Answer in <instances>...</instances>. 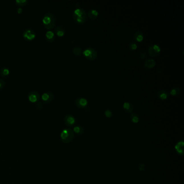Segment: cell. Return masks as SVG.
<instances>
[{"instance_id":"obj_5","label":"cell","mask_w":184,"mask_h":184,"mask_svg":"<svg viewBox=\"0 0 184 184\" xmlns=\"http://www.w3.org/2000/svg\"><path fill=\"white\" fill-rule=\"evenodd\" d=\"M161 48L157 44H153L148 48V54L151 57L159 56L161 52Z\"/></svg>"},{"instance_id":"obj_25","label":"cell","mask_w":184,"mask_h":184,"mask_svg":"<svg viewBox=\"0 0 184 184\" xmlns=\"http://www.w3.org/2000/svg\"><path fill=\"white\" fill-rule=\"evenodd\" d=\"M128 48L131 51H135L138 48V45L135 42H131L128 45Z\"/></svg>"},{"instance_id":"obj_28","label":"cell","mask_w":184,"mask_h":184,"mask_svg":"<svg viewBox=\"0 0 184 184\" xmlns=\"http://www.w3.org/2000/svg\"><path fill=\"white\" fill-rule=\"evenodd\" d=\"M5 81L2 79H0V90L3 89L4 87H5Z\"/></svg>"},{"instance_id":"obj_13","label":"cell","mask_w":184,"mask_h":184,"mask_svg":"<svg viewBox=\"0 0 184 184\" xmlns=\"http://www.w3.org/2000/svg\"><path fill=\"white\" fill-rule=\"evenodd\" d=\"M184 142L181 140L177 143L175 146V150L176 152L180 156H183L184 154Z\"/></svg>"},{"instance_id":"obj_6","label":"cell","mask_w":184,"mask_h":184,"mask_svg":"<svg viewBox=\"0 0 184 184\" xmlns=\"http://www.w3.org/2000/svg\"><path fill=\"white\" fill-rule=\"evenodd\" d=\"M23 37L27 41H33L36 38V33L31 29H26L23 32Z\"/></svg>"},{"instance_id":"obj_2","label":"cell","mask_w":184,"mask_h":184,"mask_svg":"<svg viewBox=\"0 0 184 184\" xmlns=\"http://www.w3.org/2000/svg\"><path fill=\"white\" fill-rule=\"evenodd\" d=\"M42 22L46 29L51 30L56 26V19L53 14L51 13H47L43 16Z\"/></svg>"},{"instance_id":"obj_14","label":"cell","mask_w":184,"mask_h":184,"mask_svg":"<svg viewBox=\"0 0 184 184\" xmlns=\"http://www.w3.org/2000/svg\"><path fill=\"white\" fill-rule=\"evenodd\" d=\"M144 39L143 33L140 31H137L133 35V40L137 43L143 42Z\"/></svg>"},{"instance_id":"obj_4","label":"cell","mask_w":184,"mask_h":184,"mask_svg":"<svg viewBox=\"0 0 184 184\" xmlns=\"http://www.w3.org/2000/svg\"><path fill=\"white\" fill-rule=\"evenodd\" d=\"M83 55L84 57L89 61H95L98 56L97 51L93 48L88 47L83 51Z\"/></svg>"},{"instance_id":"obj_29","label":"cell","mask_w":184,"mask_h":184,"mask_svg":"<svg viewBox=\"0 0 184 184\" xmlns=\"http://www.w3.org/2000/svg\"><path fill=\"white\" fill-rule=\"evenodd\" d=\"M36 107L38 109L42 110L43 108V104L41 102H38L36 104Z\"/></svg>"},{"instance_id":"obj_8","label":"cell","mask_w":184,"mask_h":184,"mask_svg":"<svg viewBox=\"0 0 184 184\" xmlns=\"http://www.w3.org/2000/svg\"><path fill=\"white\" fill-rule=\"evenodd\" d=\"M41 98H42V102L44 103H46V104L49 103L53 101L54 99V95L51 91L44 92L42 95Z\"/></svg>"},{"instance_id":"obj_20","label":"cell","mask_w":184,"mask_h":184,"mask_svg":"<svg viewBox=\"0 0 184 184\" xmlns=\"http://www.w3.org/2000/svg\"><path fill=\"white\" fill-rule=\"evenodd\" d=\"M130 119L131 122L134 124H137L139 123L140 118L139 116L137 113H132L130 116Z\"/></svg>"},{"instance_id":"obj_11","label":"cell","mask_w":184,"mask_h":184,"mask_svg":"<svg viewBox=\"0 0 184 184\" xmlns=\"http://www.w3.org/2000/svg\"><path fill=\"white\" fill-rule=\"evenodd\" d=\"M123 108L124 111L127 113H133L134 107L133 104L129 102H125L123 103Z\"/></svg>"},{"instance_id":"obj_23","label":"cell","mask_w":184,"mask_h":184,"mask_svg":"<svg viewBox=\"0 0 184 184\" xmlns=\"http://www.w3.org/2000/svg\"><path fill=\"white\" fill-rule=\"evenodd\" d=\"M72 53L75 56H79L83 54V51H82V49L80 47L76 46V47H74L73 48Z\"/></svg>"},{"instance_id":"obj_27","label":"cell","mask_w":184,"mask_h":184,"mask_svg":"<svg viewBox=\"0 0 184 184\" xmlns=\"http://www.w3.org/2000/svg\"><path fill=\"white\" fill-rule=\"evenodd\" d=\"M145 168H146V166H145V164H142V163L139 164L138 169H139V170L140 171H144L145 169Z\"/></svg>"},{"instance_id":"obj_31","label":"cell","mask_w":184,"mask_h":184,"mask_svg":"<svg viewBox=\"0 0 184 184\" xmlns=\"http://www.w3.org/2000/svg\"><path fill=\"white\" fill-rule=\"evenodd\" d=\"M17 13H18V14H22V13H23V10H22V8H18V9H17Z\"/></svg>"},{"instance_id":"obj_22","label":"cell","mask_w":184,"mask_h":184,"mask_svg":"<svg viewBox=\"0 0 184 184\" xmlns=\"http://www.w3.org/2000/svg\"><path fill=\"white\" fill-rule=\"evenodd\" d=\"M9 73H10L9 70L5 67L1 68L0 70V76L2 78H5L7 77L9 75Z\"/></svg>"},{"instance_id":"obj_24","label":"cell","mask_w":184,"mask_h":184,"mask_svg":"<svg viewBox=\"0 0 184 184\" xmlns=\"http://www.w3.org/2000/svg\"><path fill=\"white\" fill-rule=\"evenodd\" d=\"M28 2V0H16L15 1L16 5L21 7H23L27 5Z\"/></svg>"},{"instance_id":"obj_30","label":"cell","mask_w":184,"mask_h":184,"mask_svg":"<svg viewBox=\"0 0 184 184\" xmlns=\"http://www.w3.org/2000/svg\"><path fill=\"white\" fill-rule=\"evenodd\" d=\"M140 57L141 59H142L143 57H144V60L146 59V58H147V56H146V54H145V53H144V52H142V53H140Z\"/></svg>"},{"instance_id":"obj_18","label":"cell","mask_w":184,"mask_h":184,"mask_svg":"<svg viewBox=\"0 0 184 184\" xmlns=\"http://www.w3.org/2000/svg\"><path fill=\"white\" fill-rule=\"evenodd\" d=\"M98 15H99V13L96 9H91L90 10L87 14L88 17H89V19H90L91 20L97 19L98 17Z\"/></svg>"},{"instance_id":"obj_7","label":"cell","mask_w":184,"mask_h":184,"mask_svg":"<svg viewBox=\"0 0 184 184\" xmlns=\"http://www.w3.org/2000/svg\"><path fill=\"white\" fill-rule=\"evenodd\" d=\"M75 104L78 108L83 109L87 107L88 105V101L85 98L79 97L75 100Z\"/></svg>"},{"instance_id":"obj_17","label":"cell","mask_w":184,"mask_h":184,"mask_svg":"<svg viewBox=\"0 0 184 184\" xmlns=\"http://www.w3.org/2000/svg\"><path fill=\"white\" fill-rule=\"evenodd\" d=\"M54 33L58 37H63L66 34V30L64 27L62 26H57L55 29Z\"/></svg>"},{"instance_id":"obj_16","label":"cell","mask_w":184,"mask_h":184,"mask_svg":"<svg viewBox=\"0 0 184 184\" xmlns=\"http://www.w3.org/2000/svg\"><path fill=\"white\" fill-rule=\"evenodd\" d=\"M157 97L161 101L166 100L169 96V92L165 90H161L157 93Z\"/></svg>"},{"instance_id":"obj_9","label":"cell","mask_w":184,"mask_h":184,"mask_svg":"<svg viewBox=\"0 0 184 184\" xmlns=\"http://www.w3.org/2000/svg\"><path fill=\"white\" fill-rule=\"evenodd\" d=\"M64 123L68 127L73 126L76 123V119L71 115H67L64 118Z\"/></svg>"},{"instance_id":"obj_21","label":"cell","mask_w":184,"mask_h":184,"mask_svg":"<svg viewBox=\"0 0 184 184\" xmlns=\"http://www.w3.org/2000/svg\"><path fill=\"white\" fill-rule=\"evenodd\" d=\"M73 132L76 133L78 135H81L84 132V129L82 127V126L77 125L75 126L73 128Z\"/></svg>"},{"instance_id":"obj_3","label":"cell","mask_w":184,"mask_h":184,"mask_svg":"<svg viewBox=\"0 0 184 184\" xmlns=\"http://www.w3.org/2000/svg\"><path fill=\"white\" fill-rule=\"evenodd\" d=\"M74 132L71 128L64 129L61 133V140L64 144L71 143L74 138Z\"/></svg>"},{"instance_id":"obj_10","label":"cell","mask_w":184,"mask_h":184,"mask_svg":"<svg viewBox=\"0 0 184 184\" xmlns=\"http://www.w3.org/2000/svg\"><path fill=\"white\" fill-rule=\"evenodd\" d=\"M28 97L30 102H37L40 99V95L36 91H32L28 93Z\"/></svg>"},{"instance_id":"obj_15","label":"cell","mask_w":184,"mask_h":184,"mask_svg":"<svg viewBox=\"0 0 184 184\" xmlns=\"http://www.w3.org/2000/svg\"><path fill=\"white\" fill-rule=\"evenodd\" d=\"M156 65V62L154 59H149L145 60L144 63V66L147 69L154 68Z\"/></svg>"},{"instance_id":"obj_26","label":"cell","mask_w":184,"mask_h":184,"mask_svg":"<svg viewBox=\"0 0 184 184\" xmlns=\"http://www.w3.org/2000/svg\"><path fill=\"white\" fill-rule=\"evenodd\" d=\"M104 115L106 117L108 118H110L112 117L113 116V113L112 111L109 110V109H107L104 111Z\"/></svg>"},{"instance_id":"obj_19","label":"cell","mask_w":184,"mask_h":184,"mask_svg":"<svg viewBox=\"0 0 184 184\" xmlns=\"http://www.w3.org/2000/svg\"><path fill=\"white\" fill-rule=\"evenodd\" d=\"M181 93V89L178 87H175L170 91V94L173 97L178 96Z\"/></svg>"},{"instance_id":"obj_12","label":"cell","mask_w":184,"mask_h":184,"mask_svg":"<svg viewBox=\"0 0 184 184\" xmlns=\"http://www.w3.org/2000/svg\"><path fill=\"white\" fill-rule=\"evenodd\" d=\"M45 39L46 42L49 43H51L54 42L56 39L55 33L51 30H48L46 31L45 35Z\"/></svg>"},{"instance_id":"obj_1","label":"cell","mask_w":184,"mask_h":184,"mask_svg":"<svg viewBox=\"0 0 184 184\" xmlns=\"http://www.w3.org/2000/svg\"><path fill=\"white\" fill-rule=\"evenodd\" d=\"M73 19L78 24H83L87 21V15L86 11L81 8H78L73 11Z\"/></svg>"}]
</instances>
